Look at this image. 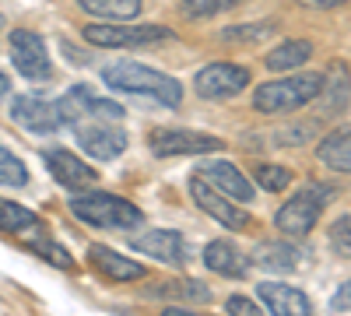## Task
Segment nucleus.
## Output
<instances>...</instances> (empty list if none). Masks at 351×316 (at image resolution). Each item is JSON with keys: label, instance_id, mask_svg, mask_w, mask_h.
<instances>
[{"label": "nucleus", "instance_id": "f257e3e1", "mask_svg": "<svg viewBox=\"0 0 351 316\" xmlns=\"http://www.w3.org/2000/svg\"><path fill=\"white\" fill-rule=\"evenodd\" d=\"M102 81L109 84L112 92H123V95H144V99H155L158 106H183V84L148 67V64H137V60H120V64H109L102 67Z\"/></svg>", "mask_w": 351, "mask_h": 316}, {"label": "nucleus", "instance_id": "f03ea898", "mask_svg": "<svg viewBox=\"0 0 351 316\" xmlns=\"http://www.w3.org/2000/svg\"><path fill=\"white\" fill-rule=\"evenodd\" d=\"M319 77L316 71H295L291 77H278L260 84L253 95V109L263 112V117H278V112H295L302 106H309L319 92Z\"/></svg>", "mask_w": 351, "mask_h": 316}, {"label": "nucleus", "instance_id": "7ed1b4c3", "mask_svg": "<svg viewBox=\"0 0 351 316\" xmlns=\"http://www.w3.org/2000/svg\"><path fill=\"white\" fill-rule=\"evenodd\" d=\"M71 215L95 225V228H137L144 221L141 208L130 200L116 197V193H99V190H84L71 197Z\"/></svg>", "mask_w": 351, "mask_h": 316}, {"label": "nucleus", "instance_id": "20e7f679", "mask_svg": "<svg viewBox=\"0 0 351 316\" xmlns=\"http://www.w3.org/2000/svg\"><path fill=\"white\" fill-rule=\"evenodd\" d=\"M330 197H334V190L324 186V183H302L295 190V197H288L285 204L278 208L274 225L281 228L285 236L302 239V236L313 232V225L319 221V211H324V204H327Z\"/></svg>", "mask_w": 351, "mask_h": 316}, {"label": "nucleus", "instance_id": "39448f33", "mask_svg": "<svg viewBox=\"0 0 351 316\" xmlns=\"http://www.w3.org/2000/svg\"><path fill=\"white\" fill-rule=\"evenodd\" d=\"M81 36L99 49H141V46H158L176 39V32L165 25H109V21L84 25Z\"/></svg>", "mask_w": 351, "mask_h": 316}, {"label": "nucleus", "instance_id": "423d86ee", "mask_svg": "<svg viewBox=\"0 0 351 316\" xmlns=\"http://www.w3.org/2000/svg\"><path fill=\"white\" fill-rule=\"evenodd\" d=\"M71 127H74V137H77L81 151H88V155L99 158V162L120 158L127 151V145H130L127 130L116 123V120H77Z\"/></svg>", "mask_w": 351, "mask_h": 316}, {"label": "nucleus", "instance_id": "0eeeda50", "mask_svg": "<svg viewBox=\"0 0 351 316\" xmlns=\"http://www.w3.org/2000/svg\"><path fill=\"white\" fill-rule=\"evenodd\" d=\"M148 148L158 158H180V155H208L225 151V141L200 134V130H180V127H158L148 134Z\"/></svg>", "mask_w": 351, "mask_h": 316}, {"label": "nucleus", "instance_id": "6e6552de", "mask_svg": "<svg viewBox=\"0 0 351 316\" xmlns=\"http://www.w3.org/2000/svg\"><path fill=\"white\" fill-rule=\"evenodd\" d=\"M8 53H11V64L18 67L21 77L28 81H46L53 74V64H49V53H46V42L39 32L32 28H14L8 36Z\"/></svg>", "mask_w": 351, "mask_h": 316}, {"label": "nucleus", "instance_id": "1a4fd4ad", "mask_svg": "<svg viewBox=\"0 0 351 316\" xmlns=\"http://www.w3.org/2000/svg\"><path fill=\"white\" fill-rule=\"evenodd\" d=\"M246 84H250V67H243V64H228V60L200 67L197 77H193L197 95H200V99H215V102H221V99H236V95L246 88Z\"/></svg>", "mask_w": 351, "mask_h": 316}, {"label": "nucleus", "instance_id": "9d476101", "mask_svg": "<svg viewBox=\"0 0 351 316\" xmlns=\"http://www.w3.org/2000/svg\"><path fill=\"white\" fill-rule=\"evenodd\" d=\"M64 123H77V120H123V106H116L109 99H99L88 84H74L67 95H60L56 102Z\"/></svg>", "mask_w": 351, "mask_h": 316}, {"label": "nucleus", "instance_id": "9b49d317", "mask_svg": "<svg viewBox=\"0 0 351 316\" xmlns=\"http://www.w3.org/2000/svg\"><path fill=\"white\" fill-rule=\"evenodd\" d=\"M11 120H14L21 130H28V134H56V130L64 127L56 102H49V99H43V95H32V92L14 95V102H11Z\"/></svg>", "mask_w": 351, "mask_h": 316}, {"label": "nucleus", "instance_id": "f8f14e48", "mask_svg": "<svg viewBox=\"0 0 351 316\" xmlns=\"http://www.w3.org/2000/svg\"><path fill=\"white\" fill-rule=\"evenodd\" d=\"M43 162H46V169H49V176L60 183V186H67L71 193H84V190H92L95 186V169L88 165V162H81L74 151H67V148H43Z\"/></svg>", "mask_w": 351, "mask_h": 316}, {"label": "nucleus", "instance_id": "ddd939ff", "mask_svg": "<svg viewBox=\"0 0 351 316\" xmlns=\"http://www.w3.org/2000/svg\"><path fill=\"white\" fill-rule=\"evenodd\" d=\"M190 197H193V204H197L204 215H211L215 221H221L225 228H232V232H239V228L250 225V215H246L243 208L232 204L225 193H218L208 180L193 176V180H190Z\"/></svg>", "mask_w": 351, "mask_h": 316}, {"label": "nucleus", "instance_id": "4468645a", "mask_svg": "<svg viewBox=\"0 0 351 316\" xmlns=\"http://www.w3.org/2000/svg\"><path fill=\"white\" fill-rule=\"evenodd\" d=\"M200 180H208L218 193H225L228 200H239V204H250L253 200V183L243 176V169L236 162H225V158H208L197 169Z\"/></svg>", "mask_w": 351, "mask_h": 316}, {"label": "nucleus", "instance_id": "2eb2a0df", "mask_svg": "<svg viewBox=\"0 0 351 316\" xmlns=\"http://www.w3.org/2000/svg\"><path fill=\"white\" fill-rule=\"evenodd\" d=\"M348 102H351V71H348V64L334 60L324 71V77H319V92L309 106H316L319 117H337Z\"/></svg>", "mask_w": 351, "mask_h": 316}, {"label": "nucleus", "instance_id": "dca6fc26", "mask_svg": "<svg viewBox=\"0 0 351 316\" xmlns=\"http://www.w3.org/2000/svg\"><path fill=\"white\" fill-rule=\"evenodd\" d=\"M134 246H137L141 253L155 256V260H162V264H172V267H183V264H186V256H190L186 239L176 232V228H152V232L137 236Z\"/></svg>", "mask_w": 351, "mask_h": 316}, {"label": "nucleus", "instance_id": "f3484780", "mask_svg": "<svg viewBox=\"0 0 351 316\" xmlns=\"http://www.w3.org/2000/svg\"><path fill=\"white\" fill-rule=\"evenodd\" d=\"M260 302L267 306L271 316H313V306L306 299V292L291 289L285 281H263L260 284Z\"/></svg>", "mask_w": 351, "mask_h": 316}, {"label": "nucleus", "instance_id": "a211bd4d", "mask_svg": "<svg viewBox=\"0 0 351 316\" xmlns=\"http://www.w3.org/2000/svg\"><path fill=\"white\" fill-rule=\"evenodd\" d=\"M0 232L32 243V239L46 236V225H43V218L32 208L14 204V200H0Z\"/></svg>", "mask_w": 351, "mask_h": 316}, {"label": "nucleus", "instance_id": "6ab92c4d", "mask_svg": "<svg viewBox=\"0 0 351 316\" xmlns=\"http://www.w3.org/2000/svg\"><path fill=\"white\" fill-rule=\"evenodd\" d=\"M88 260H92V267L99 274H106L112 281H141L144 274H148V267H144V264L130 260V256L116 253L109 246H92V250H88Z\"/></svg>", "mask_w": 351, "mask_h": 316}, {"label": "nucleus", "instance_id": "aec40b11", "mask_svg": "<svg viewBox=\"0 0 351 316\" xmlns=\"http://www.w3.org/2000/svg\"><path fill=\"white\" fill-rule=\"evenodd\" d=\"M204 264H208V271H215L221 278H246V271H250L246 256L239 253V246L232 239H215L204 246Z\"/></svg>", "mask_w": 351, "mask_h": 316}, {"label": "nucleus", "instance_id": "412c9836", "mask_svg": "<svg viewBox=\"0 0 351 316\" xmlns=\"http://www.w3.org/2000/svg\"><path fill=\"white\" fill-rule=\"evenodd\" d=\"M316 158L334 172H351V123L330 130L324 141L316 145Z\"/></svg>", "mask_w": 351, "mask_h": 316}, {"label": "nucleus", "instance_id": "4be33fe9", "mask_svg": "<svg viewBox=\"0 0 351 316\" xmlns=\"http://www.w3.org/2000/svg\"><path fill=\"white\" fill-rule=\"evenodd\" d=\"M253 260H256V267H263V271L285 274V271H295V267H299L302 253L291 246V243H260V246L253 250Z\"/></svg>", "mask_w": 351, "mask_h": 316}, {"label": "nucleus", "instance_id": "5701e85b", "mask_svg": "<svg viewBox=\"0 0 351 316\" xmlns=\"http://www.w3.org/2000/svg\"><path fill=\"white\" fill-rule=\"evenodd\" d=\"M77 8L84 14H92L109 25H127L141 14V0H77Z\"/></svg>", "mask_w": 351, "mask_h": 316}, {"label": "nucleus", "instance_id": "b1692460", "mask_svg": "<svg viewBox=\"0 0 351 316\" xmlns=\"http://www.w3.org/2000/svg\"><path fill=\"white\" fill-rule=\"evenodd\" d=\"M313 56V42L309 39H285L281 46H274L267 53V67L271 71H295V67H306Z\"/></svg>", "mask_w": 351, "mask_h": 316}, {"label": "nucleus", "instance_id": "393cba45", "mask_svg": "<svg viewBox=\"0 0 351 316\" xmlns=\"http://www.w3.org/2000/svg\"><path fill=\"white\" fill-rule=\"evenodd\" d=\"M148 295H180L183 302H211V289L200 284L193 278H183V281H158L148 289Z\"/></svg>", "mask_w": 351, "mask_h": 316}, {"label": "nucleus", "instance_id": "a878e982", "mask_svg": "<svg viewBox=\"0 0 351 316\" xmlns=\"http://www.w3.org/2000/svg\"><path fill=\"white\" fill-rule=\"evenodd\" d=\"M28 250L32 253H39L46 264H53V267H60V271H71L74 267V256H71V250H64L56 239H49V236H39V239H32L28 243Z\"/></svg>", "mask_w": 351, "mask_h": 316}, {"label": "nucleus", "instance_id": "bb28decb", "mask_svg": "<svg viewBox=\"0 0 351 316\" xmlns=\"http://www.w3.org/2000/svg\"><path fill=\"white\" fill-rule=\"evenodd\" d=\"M236 4H243V0H183L180 14L190 18V21H204V18H215V14L232 11Z\"/></svg>", "mask_w": 351, "mask_h": 316}, {"label": "nucleus", "instance_id": "cd10ccee", "mask_svg": "<svg viewBox=\"0 0 351 316\" xmlns=\"http://www.w3.org/2000/svg\"><path fill=\"white\" fill-rule=\"evenodd\" d=\"M28 183V169L25 162L8 151V148H0V186H25Z\"/></svg>", "mask_w": 351, "mask_h": 316}, {"label": "nucleus", "instance_id": "c85d7f7f", "mask_svg": "<svg viewBox=\"0 0 351 316\" xmlns=\"http://www.w3.org/2000/svg\"><path fill=\"white\" fill-rule=\"evenodd\" d=\"M291 169H285V165H260L256 169V183H260V190H267V193H281V190H288L291 186Z\"/></svg>", "mask_w": 351, "mask_h": 316}, {"label": "nucleus", "instance_id": "c756f323", "mask_svg": "<svg viewBox=\"0 0 351 316\" xmlns=\"http://www.w3.org/2000/svg\"><path fill=\"white\" fill-rule=\"evenodd\" d=\"M274 32V25H236V28H225L218 36L221 42H250V39H267Z\"/></svg>", "mask_w": 351, "mask_h": 316}, {"label": "nucleus", "instance_id": "7c9ffc66", "mask_svg": "<svg viewBox=\"0 0 351 316\" xmlns=\"http://www.w3.org/2000/svg\"><path fill=\"white\" fill-rule=\"evenodd\" d=\"M330 243L341 256H351V218H337L330 225Z\"/></svg>", "mask_w": 351, "mask_h": 316}, {"label": "nucleus", "instance_id": "2f4dec72", "mask_svg": "<svg viewBox=\"0 0 351 316\" xmlns=\"http://www.w3.org/2000/svg\"><path fill=\"white\" fill-rule=\"evenodd\" d=\"M225 309H228V316H263V309L256 302H250L246 295H232L225 302Z\"/></svg>", "mask_w": 351, "mask_h": 316}, {"label": "nucleus", "instance_id": "473e14b6", "mask_svg": "<svg viewBox=\"0 0 351 316\" xmlns=\"http://www.w3.org/2000/svg\"><path fill=\"white\" fill-rule=\"evenodd\" d=\"M330 309H334V313H351V281H344L341 289L334 292V299H330Z\"/></svg>", "mask_w": 351, "mask_h": 316}, {"label": "nucleus", "instance_id": "72a5a7b5", "mask_svg": "<svg viewBox=\"0 0 351 316\" xmlns=\"http://www.w3.org/2000/svg\"><path fill=\"white\" fill-rule=\"evenodd\" d=\"M295 4L306 8V11H334V8L348 4V0H295Z\"/></svg>", "mask_w": 351, "mask_h": 316}, {"label": "nucleus", "instance_id": "f704fd0d", "mask_svg": "<svg viewBox=\"0 0 351 316\" xmlns=\"http://www.w3.org/2000/svg\"><path fill=\"white\" fill-rule=\"evenodd\" d=\"M162 316H197V313H190V309H183V306H169Z\"/></svg>", "mask_w": 351, "mask_h": 316}, {"label": "nucleus", "instance_id": "c9c22d12", "mask_svg": "<svg viewBox=\"0 0 351 316\" xmlns=\"http://www.w3.org/2000/svg\"><path fill=\"white\" fill-rule=\"evenodd\" d=\"M8 92H11V77H8L4 71H0V99H4Z\"/></svg>", "mask_w": 351, "mask_h": 316}]
</instances>
